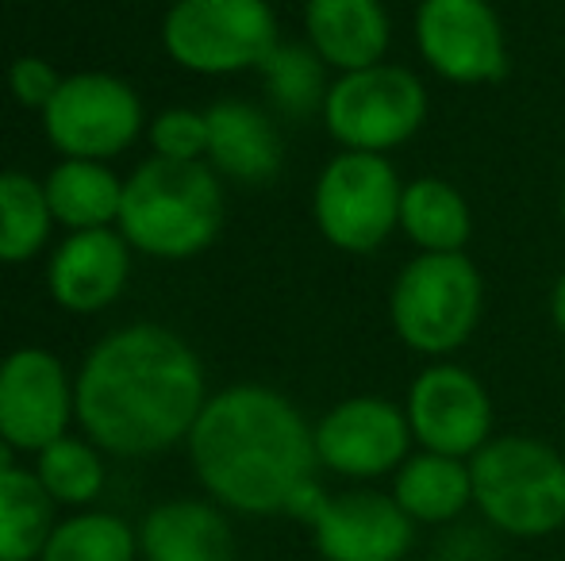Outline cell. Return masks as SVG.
I'll list each match as a JSON object with an SVG mask.
<instances>
[{
    "label": "cell",
    "instance_id": "obj_1",
    "mask_svg": "<svg viewBox=\"0 0 565 561\" xmlns=\"http://www.w3.org/2000/svg\"><path fill=\"white\" fill-rule=\"evenodd\" d=\"M204 404L201 358L158 323H131L100 338L74 381L85 439L116 457H150L178 446Z\"/></svg>",
    "mask_w": 565,
    "mask_h": 561
},
{
    "label": "cell",
    "instance_id": "obj_2",
    "mask_svg": "<svg viewBox=\"0 0 565 561\" xmlns=\"http://www.w3.org/2000/svg\"><path fill=\"white\" fill-rule=\"evenodd\" d=\"M185 442L196 481L238 516H285L320 465L300 408L266 385H231L209 397Z\"/></svg>",
    "mask_w": 565,
    "mask_h": 561
},
{
    "label": "cell",
    "instance_id": "obj_3",
    "mask_svg": "<svg viewBox=\"0 0 565 561\" xmlns=\"http://www.w3.org/2000/svg\"><path fill=\"white\" fill-rule=\"evenodd\" d=\"M119 235L150 258H193L224 224V193L204 162L150 158L124 181Z\"/></svg>",
    "mask_w": 565,
    "mask_h": 561
},
{
    "label": "cell",
    "instance_id": "obj_4",
    "mask_svg": "<svg viewBox=\"0 0 565 561\" xmlns=\"http://www.w3.org/2000/svg\"><path fill=\"white\" fill-rule=\"evenodd\" d=\"M473 508L512 539H543L565 524V454L531 434H500L469 457Z\"/></svg>",
    "mask_w": 565,
    "mask_h": 561
},
{
    "label": "cell",
    "instance_id": "obj_5",
    "mask_svg": "<svg viewBox=\"0 0 565 561\" xmlns=\"http://www.w3.org/2000/svg\"><path fill=\"white\" fill-rule=\"evenodd\" d=\"M484 312V281L469 255H416L388 292V323L408 350L447 362L473 338Z\"/></svg>",
    "mask_w": 565,
    "mask_h": 561
},
{
    "label": "cell",
    "instance_id": "obj_6",
    "mask_svg": "<svg viewBox=\"0 0 565 561\" xmlns=\"http://www.w3.org/2000/svg\"><path fill=\"white\" fill-rule=\"evenodd\" d=\"M401 196L404 181L388 154L339 150L316 181L312 216L342 255H373L401 231Z\"/></svg>",
    "mask_w": 565,
    "mask_h": 561
},
{
    "label": "cell",
    "instance_id": "obj_7",
    "mask_svg": "<svg viewBox=\"0 0 565 561\" xmlns=\"http://www.w3.org/2000/svg\"><path fill=\"white\" fill-rule=\"evenodd\" d=\"M427 85L396 62L339 74L323 100V123L342 150L362 154H388L416 139L427 120Z\"/></svg>",
    "mask_w": 565,
    "mask_h": 561
},
{
    "label": "cell",
    "instance_id": "obj_8",
    "mask_svg": "<svg viewBox=\"0 0 565 561\" xmlns=\"http://www.w3.org/2000/svg\"><path fill=\"white\" fill-rule=\"evenodd\" d=\"M277 43V15L266 0H178L162 23L166 54L209 77L258 69Z\"/></svg>",
    "mask_w": 565,
    "mask_h": 561
},
{
    "label": "cell",
    "instance_id": "obj_9",
    "mask_svg": "<svg viewBox=\"0 0 565 561\" xmlns=\"http://www.w3.org/2000/svg\"><path fill=\"white\" fill-rule=\"evenodd\" d=\"M43 128L66 158L105 162L142 131V105L131 85L113 74L62 77L58 93L43 108Z\"/></svg>",
    "mask_w": 565,
    "mask_h": 561
},
{
    "label": "cell",
    "instance_id": "obj_10",
    "mask_svg": "<svg viewBox=\"0 0 565 561\" xmlns=\"http://www.w3.org/2000/svg\"><path fill=\"white\" fill-rule=\"evenodd\" d=\"M416 51L450 85H489L508 69V39L489 0H419Z\"/></svg>",
    "mask_w": 565,
    "mask_h": 561
},
{
    "label": "cell",
    "instance_id": "obj_11",
    "mask_svg": "<svg viewBox=\"0 0 565 561\" xmlns=\"http://www.w3.org/2000/svg\"><path fill=\"white\" fill-rule=\"evenodd\" d=\"M404 416L419 450H431V454L469 462L492 439L489 389L458 362H435L419 369L416 381L408 385Z\"/></svg>",
    "mask_w": 565,
    "mask_h": 561
},
{
    "label": "cell",
    "instance_id": "obj_12",
    "mask_svg": "<svg viewBox=\"0 0 565 561\" xmlns=\"http://www.w3.org/2000/svg\"><path fill=\"white\" fill-rule=\"evenodd\" d=\"M316 457L323 470L350 481L396 473L412 454V427L401 404L385 397H347L312 427Z\"/></svg>",
    "mask_w": 565,
    "mask_h": 561
},
{
    "label": "cell",
    "instance_id": "obj_13",
    "mask_svg": "<svg viewBox=\"0 0 565 561\" xmlns=\"http://www.w3.org/2000/svg\"><path fill=\"white\" fill-rule=\"evenodd\" d=\"M77 416L74 385L51 350H15L0 362V439L23 454H39L66 439Z\"/></svg>",
    "mask_w": 565,
    "mask_h": 561
},
{
    "label": "cell",
    "instance_id": "obj_14",
    "mask_svg": "<svg viewBox=\"0 0 565 561\" xmlns=\"http://www.w3.org/2000/svg\"><path fill=\"white\" fill-rule=\"evenodd\" d=\"M308 527L323 561H404L416 535V524L404 516L393 493L373 488L328 493Z\"/></svg>",
    "mask_w": 565,
    "mask_h": 561
},
{
    "label": "cell",
    "instance_id": "obj_15",
    "mask_svg": "<svg viewBox=\"0 0 565 561\" xmlns=\"http://www.w3.org/2000/svg\"><path fill=\"white\" fill-rule=\"evenodd\" d=\"M131 242L113 227L97 231H74L51 258V292L66 312H100L124 292L127 273H131Z\"/></svg>",
    "mask_w": 565,
    "mask_h": 561
},
{
    "label": "cell",
    "instance_id": "obj_16",
    "mask_svg": "<svg viewBox=\"0 0 565 561\" xmlns=\"http://www.w3.org/2000/svg\"><path fill=\"white\" fill-rule=\"evenodd\" d=\"M305 31L323 66L339 74L377 66L393 43V20L381 0H308Z\"/></svg>",
    "mask_w": 565,
    "mask_h": 561
},
{
    "label": "cell",
    "instance_id": "obj_17",
    "mask_svg": "<svg viewBox=\"0 0 565 561\" xmlns=\"http://www.w3.org/2000/svg\"><path fill=\"white\" fill-rule=\"evenodd\" d=\"M142 561H235V535L220 504L166 500L139 524Z\"/></svg>",
    "mask_w": 565,
    "mask_h": 561
},
{
    "label": "cell",
    "instance_id": "obj_18",
    "mask_svg": "<svg viewBox=\"0 0 565 561\" xmlns=\"http://www.w3.org/2000/svg\"><path fill=\"white\" fill-rule=\"evenodd\" d=\"M209 158L224 177L266 185L281 170V136L262 108L246 100H220L209 112Z\"/></svg>",
    "mask_w": 565,
    "mask_h": 561
},
{
    "label": "cell",
    "instance_id": "obj_19",
    "mask_svg": "<svg viewBox=\"0 0 565 561\" xmlns=\"http://www.w3.org/2000/svg\"><path fill=\"white\" fill-rule=\"evenodd\" d=\"M401 231L419 255H466V242L473 235V212L458 185L424 173V177L404 181Z\"/></svg>",
    "mask_w": 565,
    "mask_h": 561
},
{
    "label": "cell",
    "instance_id": "obj_20",
    "mask_svg": "<svg viewBox=\"0 0 565 561\" xmlns=\"http://www.w3.org/2000/svg\"><path fill=\"white\" fill-rule=\"evenodd\" d=\"M393 500L412 524H454L473 504L469 462L419 450L393 473Z\"/></svg>",
    "mask_w": 565,
    "mask_h": 561
},
{
    "label": "cell",
    "instance_id": "obj_21",
    "mask_svg": "<svg viewBox=\"0 0 565 561\" xmlns=\"http://www.w3.org/2000/svg\"><path fill=\"white\" fill-rule=\"evenodd\" d=\"M43 188L54 224L70 227V231H97V227H108L113 219H119L124 181L105 162L66 158L62 165H54Z\"/></svg>",
    "mask_w": 565,
    "mask_h": 561
},
{
    "label": "cell",
    "instance_id": "obj_22",
    "mask_svg": "<svg viewBox=\"0 0 565 561\" xmlns=\"http://www.w3.org/2000/svg\"><path fill=\"white\" fill-rule=\"evenodd\" d=\"M58 504L35 477V470L0 473V561H39L51 531Z\"/></svg>",
    "mask_w": 565,
    "mask_h": 561
},
{
    "label": "cell",
    "instance_id": "obj_23",
    "mask_svg": "<svg viewBox=\"0 0 565 561\" xmlns=\"http://www.w3.org/2000/svg\"><path fill=\"white\" fill-rule=\"evenodd\" d=\"M39 561H139V527L116 511H74L58 519Z\"/></svg>",
    "mask_w": 565,
    "mask_h": 561
},
{
    "label": "cell",
    "instance_id": "obj_24",
    "mask_svg": "<svg viewBox=\"0 0 565 561\" xmlns=\"http://www.w3.org/2000/svg\"><path fill=\"white\" fill-rule=\"evenodd\" d=\"M266 93L274 108L292 120H308L312 112H323L328 100V66L308 43H277L269 58L258 66Z\"/></svg>",
    "mask_w": 565,
    "mask_h": 561
},
{
    "label": "cell",
    "instance_id": "obj_25",
    "mask_svg": "<svg viewBox=\"0 0 565 561\" xmlns=\"http://www.w3.org/2000/svg\"><path fill=\"white\" fill-rule=\"evenodd\" d=\"M46 188L28 173H0V262H28L51 235Z\"/></svg>",
    "mask_w": 565,
    "mask_h": 561
},
{
    "label": "cell",
    "instance_id": "obj_26",
    "mask_svg": "<svg viewBox=\"0 0 565 561\" xmlns=\"http://www.w3.org/2000/svg\"><path fill=\"white\" fill-rule=\"evenodd\" d=\"M35 477L62 508H89L105 493V462L89 439H58L35 454Z\"/></svg>",
    "mask_w": 565,
    "mask_h": 561
},
{
    "label": "cell",
    "instance_id": "obj_27",
    "mask_svg": "<svg viewBox=\"0 0 565 561\" xmlns=\"http://www.w3.org/2000/svg\"><path fill=\"white\" fill-rule=\"evenodd\" d=\"M150 147L170 162H201L209 154V116L193 108H166L150 123Z\"/></svg>",
    "mask_w": 565,
    "mask_h": 561
},
{
    "label": "cell",
    "instance_id": "obj_28",
    "mask_svg": "<svg viewBox=\"0 0 565 561\" xmlns=\"http://www.w3.org/2000/svg\"><path fill=\"white\" fill-rule=\"evenodd\" d=\"M58 85H62V77L54 74V66L43 58H35V54L15 58L12 69H8V89H12V97L28 108H39V112L51 105V97L58 93Z\"/></svg>",
    "mask_w": 565,
    "mask_h": 561
},
{
    "label": "cell",
    "instance_id": "obj_29",
    "mask_svg": "<svg viewBox=\"0 0 565 561\" xmlns=\"http://www.w3.org/2000/svg\"><path fill=\"white\" fill-rule=\"evenodd\" d=\"M551 323L565 338V270L558 273V281H554V289H551Z\"/></svg>",
    "mask_w": 565,
    "mask_h": 561
},
{
    "label": "cell",
    "instance_id": "obj_30",
    "mask_svg": "<svg viewBox=\"0 0 565 561\" xmlns=\"http://www.w3.org/2000/svg\"><path fill=\"white\" fill-rule=\"evenodd\" d=\"M15 454H20V450H15L12 442L0 439V473H4V470H15Z\"/></svg>",
    "mask_w": 565,
    "mask_h": 561
},
{
    "label": "cell",
    "instance_id": "obj_31",
    "mask_svg": "<svg viewBox=\"0 0 565 561\" xmlns=\"http://www.w3.org/2000/svg\"><path fill=\"white\" fill-rule=\"evenodd\" d=\"M558 212H562V224H565V177H562V188H558Z\"/></svg>",
    "mask_w": 565,
    "mask_h": 561
},
{
    "label": "cell",
    "instance_id": "obj_32",
    "mask_svg": "<svg viewBox=\"0 0 565 561\" xmlns=\"http://www.w3.org/2000/svg\"><path fill=\"white\" fill-rule=\"evenodd\" d=\"M305 4H308V0H305Z\"/></svg>",
    "mask_w": 565,
    "mask_h": 561
}]
</instances>
